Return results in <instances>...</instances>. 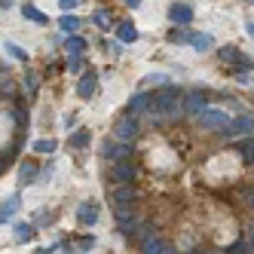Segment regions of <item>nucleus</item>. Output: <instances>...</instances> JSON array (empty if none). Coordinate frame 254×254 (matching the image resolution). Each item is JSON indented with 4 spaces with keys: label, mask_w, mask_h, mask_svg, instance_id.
<instances>
[{
    "label": "nucleus",
    "mask_w": 254,
    "mask_h": 254,
    "mask_svg": "<svg viewBox=\"0 0 254 254\" xmlns=\"http://www.w3.org/2000/svg\"><path fill=\"white\" fill-rule=\"evenodd\" d=\"M153 107L162 114H178V107H181V92L175 86H162L159 92L153 95Z\"/></svg>",
    "instance_id": "f257e3e1"
},
{
    "label": "nucleus",
    "mask_w": 254,
    "mask_h": 254,
    "mask_svg": "<svg viewBox=\"0 0 254 254\" xmlns=\"http://www.w3.org/2000/svg\"><path fill=\"white\" fill-rule=\"evenodd\" d=\"M135 138H138V123H135V117L123 114V117L114 123V141H120V144H132Z\"/></svg>",
    "instance_id": "f03ea898"
},
{
    "label": "nucleus",
    "mask_w": 254,
    "mask_h": 254,
    "mask_svg": "<svg viewBox=\"0 0 254 254\" xmlns=\"http://www.w3.org/2000/svg\"><path fill=\"white\" fill-rule=\"evenodd\" d=\"M199 120V126H202L205 132H227V126H230V120H227V114H221V111H214V107H208V111H202L196 117Z\"/></svg>",
    "instance_id": "7ed1b4c3"
},
{
    "label": "nucleus",
    "mask_w": 254,
    "mask_h": 254,
    "mask_svg": "<svg viewBox=\"0 0 254 254\" xmlns=\"http://www.w3.org/2000/svg\"><path fill=\"white\" fill-rule=\"evenodd\" d=\"M101 156H104V159H111V162H123V159H129V144L104 141V144H101Z\"/></svg>",
    "instance_id": "20e7f679"
},
{
    "label": "nucleus",
    "mask_w": 254,
    "mask_h": 254,
    "mask_svg": "<svg viewBox=\"0 0 254 254\" xmlns=\"http://www.w3.org/2000/svg\"><path fill=\"white\" fill-rule=\"evenodd\" d=\"M224 135H227V138H236V135H254V120H251V117H236V120H230V126H227Z\"/></svg>",
    "instance_id": "39448f33"
},
{
    "label": "nucleus",
    "mask_w": 254,
    "mask_h": 254,
    "mask_svg": "<svg viewBox=\"0 0 254 254\" xmlns=\"http://www.w3.org/2000/svg\"><path fill=\"white\" fill-rule=\"evenodd\" d=\"M111 178L117 181V184H129V181L135 178V166L129 159H123V162H114V169H111Z\"/></svg>",
    "instance_id": "423d86ee"
},
{
    "label": "nucleus",
    "mask_w": 254,
    "mask_h": 254,
    "mask_svg": "<svg viewBox=\"0 0 254 254\" xmlns=\"http://www.w3.org/2000/svg\"><path fill=\"white\" fill-rule=\"evenodd\" d=\"M184 111L187 114H202V111H208V101H205V95L202 92H190L187 98H184Z\"/></svg>",
    "instance_id": "0eeeda50"
},
{
    "label": "nucleus",
    "mask_w": 254,
    "mask_h": 254,
    "mask_svg": "<svg viewBox=\"0 0 254 254\" xmlns=\"http://www.w3.org/2000/svg\"><path fill=\"white\" fill-rule=\"evenodd\" d=\"M169 19H172L175 25H190V22H193V9H190L187 3H175V6L169 9Z\"/></svg>",
    "instance_id": "6e6552de"
},
{
    "label": "nucleus",
    "mask_w": 254,
    "mask_h": 254,
    "mask_svg": "<svg viewBox=\"0 0 254 254\" xmlns=\"http://www.w3.org/2000/svg\"><path fill=\"white\" fill-rule=\"evenodd\" d=\"M117 224H120V233H126V236H129V233H135V227H138V221H135V217H132V211H126L123 205H117Z\"/></svg>",
    "instance_id": "1a4fd4ad"
},
{
    "label": "nucleus",
    "mask_w": 254,
    "mask_h": 254,
    "mask_svg": "<svg viewBox=\"0 0 254 254\" xmlns=\"http://www.w3.org/2000/svg\"><path fill=\"white\" fill-rule=\"evenodd\" d=\"M77 221L86 224V227H92V224L98 221V205H95V202H83V205L77 208Z\"/></svg>",
    "instance_id": "9d476101"
},
{
    "label": "nucleus",
    "mask_w": 254,
    "mask_h": 254,
    "mask_svg": "<svg viewBox=\"0 0 254 254\" xmlns=\"http://www.w3.org/2000/svg\"><path fill=\"white\" fill-rule=\"evenodd\" d=\"M135 199H138V190L132 184H123V187L114 190V202L117 205H129V202H135Z\"/></svg>",
    "instance_id": "9b49d317"
},
{
    "label": "nucleus",
    "mask_w": 254,
    "mask_h": 254,
    "mask_svg": "<svg viewBox=\"0 0 254 254\" xmlns=\"http://www.w3.org/2000/svg\"><path fill=\"white\" fill-rule=\"evenodd\" d=\"M147 104H153V95H147V92L135 95V98L129 101V117H138V114H144V111H147Z\"/></svg>",
    "instance_id": "f8f14e48"
},
{
    "label": "nucleus",
    "mask_w": 254,
    "mask_h": 254,
    "mask_svg": "<svg viewBox=\"0 0 254 254\" xmlns=\"http://www.w3.org/2000/svg\"><path fill=\"white\" fill-rule=\"evenodd\" d=\"M144 254H172V245L166 239H144Z\"/></svg>",
    "instance_id": "ddd939ff"
},
{
    "label": "nucleus",
    "mask_w": 254,
    "mask_h": 254,
    "mask_svg": "<svg viewBox=\"0 0 254 254\" xmlns=\"http://www.w3.org/2000/svg\"><path fill=\"white\" fill-rule=\"evenodd\" d=\"M117 37H120L123 43H135V40H138V31H135L132 22H123V25L117 28Z\"/></svg>",
    "instance_id": "4468645a"
},
{
    "label": "nucleus",
    "mask_w": 254,
    "mask_h": 254,
    "mask_svg": "<svg viewBox=\"0 0 254 254\" xmlns=\"http://www.w3.org/2000/svg\"><path fill=\"white\" fill-rule=\"evenodd\" d=\"M77 92H80V98H92V92H95V77L92 74H83V80L77 83Z\"/></svg>",
    "instance_id": "2eb2a0df"
},
{
    "label": "nucleus",
    "mask_w": 254,
    "mask_h": 254,
    "mask_svg": "<svg viewBox=\"0 0 254 254\" xmlns=\"http://www.w3.org/2000/svg\"><path fill=\"white\" fill-rule=\"evenodd\" d=\"M22 15H25V19L28 22H37V25H46V15L37 9V6H34V3H25L22 6Z\"/></svg>",
    "instance_id": "dca6fc26"
},
{
    "label": "nucleus",
    "mask_w": 254,
    "mask_h": 254,
    "mask_svg": "<svg viewBox=\"0 0 254 254\" xmlns=\"http://www.w3.org/2000/svg\"><path fill=\"white\" fill-rule=\"evenodd\" d=\"M190 46H196V49H211L214 46V40H211V34H190Z\"/></svg>",
    "instance_id": "f3484780"
},
{
    "label": "nucleus",
    "mask_w": 254,
    "mask_h": 254,
    "mask_svg": "<svg viewBox=\"0 0 254 254\" xmlns=\"http://www.w3.org/2000/svg\"><path fill=\"white\" fill-rule=\"evenodd\" d=\"M15 205H19V199H15V196H9L6 202H3V208H0V221H3V224H6L9 217L15 214Z\"/></svg>",
    "instance_id": "a211bd4d"
},
{
    "label": "nucleus",
    "mask_w": 254,
    "mask_h": 254,
    "mask_svg": "<svg viewBox=\"0 0 254 254\" xmlns=\"http://www.w3.org/2000/svg\"><path fill=\"white\" fill-rule=\"evenodd\" d=\"M59 28H62V31H80V19H77V15H62V19H59Z\"/></svg>",
    "instance_id": "6ab92c4d"
},
{
    "label": "nucleus",
    "mask_w": 254,
    "mask_h": 254,
    "mask_svg": "<svg viewBox=\"0 0 254 254\" xmlns=\"http://www.w3.org/2000/svg\"><path fill=\"white\" fill-rule=\"evenodd\" d=\"M239 153H242L245 159H254V135H251L245 144H239Z\"/></svg>",
    "instance_id": "aec40b11"
},
{
    "label": "nucleus",
    "mask_w": 254,
    "mask_h": 254,
    "mask_svg": "<svg viewBox=\"0 0 254 254\" xmlns=\"http://www.w3.org/2000/svg\"><path fill=\"white\" fill-rule=\"evenodd\" d=\"M67 49L77 56V52H83V49H86V40H83V37H70V40H67Z\"/></svg>",
    "instance_id": "412c9836"
},
{
    "label": "nucleus",
    "mask_w": 254,
    "mask_h": 254,
    "mask_svg": "<svg viewBox=\"0 0 254 254\" xmlns=\"http://www.w3.org/2000/svg\"><path fill=\"white\" fill-rule=\"evenodd\" d=\"M169 40H172V43H190V31H172Z\"/></svg>",
    "instance_id": "4be33fe9"
},
{
    "label": "nucleus",
    "mask_w": 254,
    "mask_h": 254,
    "mask_svg": "<svg viewBox=\"0 0 254 254\" xmlns=\"http://www.w3.org/2000/svg\"><path fill=\"white\" fill-rule=\"evenodd\" d=\"M34 150H37V153H52V150H56V141H37Z\"/></svg>",
    "instance_id": "5701e85b"
},
{
    "label": "nucleus",
    "mask_w": 254,
    "mask_h": 254,
    "mask_svg": "<svg viewBox=\"0 0 254 254\" xmlns=\"http://www.w3.org/2000/svg\"><path fill=\"white\" fill-rule=\"evenodd\" d=\"M70 144H74V147H86V144H89V132H77L74 138H70Z\"/></svg>",
    "instance_id": "b1692460"
},
{
    "label": "nucleus",
    "mask_w": 254,
    "mask_h": 254,
    "mask_svg": "<svg viewBox=\"0 0 254 254\" xmlns=\"http://www.w3.org/2000/svg\"><path fill=\"white\" fill-rule=\"evenodd\" d=\"M6 52H9V56H15L19 62H25V59H28V56H25V49H19L15 43H6Z\"/></svg>",
    "instance_id": "393cba45"
},
{
    "label": "nucleus",
    "mask_w": 254,
    "mask_h": 254,
    "mask_svg": "<svg viewBox=\"0 0 254 254\" xmlns=\"http://www.w3.org/2000/svg\"><path fill=\"white\" fill-rule=\"evenodd\" d=\"M67 67H70V74H80V70L86 67V62H83L80 56H74V59H70V64H67Z\"/></svg>",
    "instance_id": "a878e982"
},
{
    "label": "nucleus",
    "mask_w": 254,
    "mask_h": 254,
    "mask_svg": "<svg viewBox=\"0 0 254 254\" xmlns=\"http://www.w3.org/2000/svg\"><path fill=\"white\" fill-rule=\"evenodd\" d=\"M15 230H19V242H25L28 236H31V227H28V224H19V227H15Z\"/></svg>",
    "instance_id": "bb28decb"
},
{
    "label": "nucleus",
    "mask_w": 254,
    "mask_h": 254,
    "mask_svg": "<svg viewBox=\"0 0 254 254\" xmlns=\"http://www.w3.org/2000/svg\"><path fill=\"white\" fill-rule=\"evenodd\" d=\"M230 254H254V248H251V245L245 242V245H236V248H233Z\"/></svg>",
    "instance_id": "cd10ccee"
},
{
    "label": "nucleus",
    "mask_w": 254,
    "mask_h": 254,
    "mask_svg": "<svg viewBox=\"0 0 254 254\" xmlns=\"http://www.w3.org/2000/svg\"><path fill=\"white\" fill-rule=\"evenodd\" d=\"M28 178H34V166H22V184H28Z\"/></svg>",
    "instance_id": "c85d7f7f"
},
{
    "label": "nucleus",
    "mask_w": 254,
    "mask_h": 254,
    "mask_svg": "<svg viewBox=\"0 0 254 254\" xmlns=\"http://www.w3.org/2000/svg\"><path fill=\"white\" fill-rule=\"evenodd\" d=\"M95 25H101V28H107V25H111V19H107V15H104V12H95Z\"/></svg>",
    "instance_id": "c756f323"
},
{
    "label": "nucleus",
    "mask_w": 254,
    "mask_h": 254,
    "mask_svg": "<svg viewBox=\"0 0 254 254\" xmlns=\"http://www.w3.org/2000/svg\"><path fill=\"white\" fill-rule=\"evenodd\" d=\"M25 89H28V92H34V89H37V77H28L25 80Z\"/></svg>",
    "instance_id": "7c9ffc66"
},
{
    "label": "nucleus",
    "mask_w": 254,
    "mask_h": 254,
    "mask_svg": "<svg viewBox=\"0 0 254 254\" xmlns=\"http://www.w3.org/2000/svg\"><path fill=\"white\" fill-rule=\"evenodd\" d=\"M230 56H236V49H233V46H227V49H221V59H224V62H227Z\"/></svg>",
    "instance_id": "2f4dec72"
},
{
    "label": "nucleus",
    "mask_w": 254,
    "mask_h": 254,
    "mask_svg": "<svg viewBox=\"0 0 254 254\" xmlns=\"http://www.w3.org/2000/svg\"><path fill=\"white\" fill-rule=\"evenodd\" d=\"M59 3H62V9H74V6H77V0H59Z\"/></svg>",
    "instance_id": "473e14b6"
},
{
    "label": "nucleus",
    "mask_w": 254,
    "mask_h": 254,
    "mask_svg": "<svg viewBox=\"0 0 254 254\" xmlns=\"http://www.w3.org/2000/svg\"><path fill=\"white\" fill-rule=\"evenodd\" d=\"M248 245H251V248H254V224H251V227H248Z\"/></svg>",
    "instance_id": "72a5a7b5"
},
{
    "label": "nucleus",
    "mask_w": 254,
    "mask_h": 254,
    "mask_svg": "<svg viewBox=\"0 0 254 254\" xmlns=\"http://www.w3.org/2000/svg\"><path fill=\"white\" fill-rule=\"evenodd\" d=\"M0 6H3V9H12V0H0Z\"/></svg>",
    "instance_id": "f704fd0d"
},
{
    "label": "nucleus",
    "mask_w": 254,
    "mask_h": 254,
    "mask_svg": "<svg viewBox=\"0 0 254 254\" xmlns=\"http://www.w3.org/2000/svg\"><path fill=\"white\" fill-rule=\"evenodd\" d=\"M126 3H129V6H138V3H141V0H126Z\"/></svg>",
    "instance_id": "c9c22d12"
},
{
    "label": "nucleus",
    "mask_w": 254,
    "mask_h": 254,
    "mask_svg": "<svg viewBox=\"0 0 254 254\" xmlns=\"http://www.w3.org/2000/svg\"><path fill=\"white\" fill-rule=\"evenodd\" d=\"M248 34H251V37H254V25H248Z\"/></svg>",
    "instance_id": "e433bc0d"
},
{
    "label": "nucleus",
    "mask_w": 254,
    "mask_h": 254,
    "mask_svg": "<svg viewBox=\"0 0 254 254\" xmlns=\"http://www.w3.org/2000/svg\"><path fill=\"white\" fill-rule=\"evenodd\" d=\"M208 254H224V251H208Z\"/></svg>",
    "instance_id": "4c0bfd02"
},
{
    "label": "nucleus",
    "mask_w": 254,
    "mask_h": 254,
    "mask_svg": "<svg viewBox=\"0 0 254 254\" xmlns=\"http://www.w3.org/2000/svg\"><path fill=\"white\" fill-rule=\"evenodd\" d=\"M251 208H254V193H251Z\"/></svg>",
    "instance_id": "58836bf2"
},
{
    "label": "nucleus",
    "mask_w": 254,
    "mask_h": 254,
    "mask_svg": "<svg viewBox=\"0 0 254 254\" xmlns=\"http://www.w3.org/2000/svg\"><path fill=\"white\" fill-rule=\"evenodd\" d=\"M251 3H254V0H251Z\"/></svg>",
    "instance_id": "ea45409f"
},
{
    "label": "nucleus",
    "mask_w": 254,
    "mask_h": 254,
    "mask_svg": "<svg viewBox=\"0 0 254 254\" xmlns=\"http://www.w3.org/2000/svg\"><path fill=\"white\" fill-rule=\"evenodd\" d=\"M172 254H175V251H172Z\"/></svg>",
    "instance_id": "a19ab883"
}]
</instances>
